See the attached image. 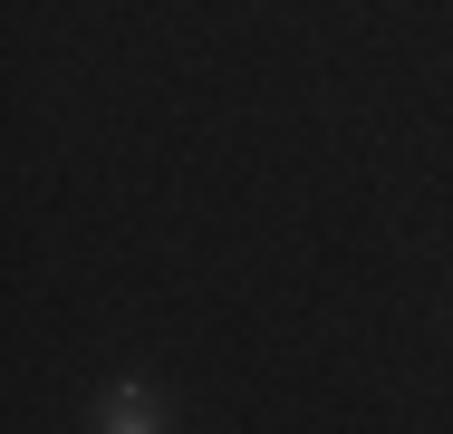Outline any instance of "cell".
Instances as JSON below:
<instances>
[{
    "label": "cell",
    "instance_id": "obj_1",
    "mask_svg": "<svg viewBox=\"0 0 453 434\" xmlns=\"http://www.w3.org/2000/svg\"><path fill=\"white\" fill-rule=\"evenodd\" d=\"M96 425H106V434H155V425H165V396H155L145 376H126V386L96 396Z\"/></svg>",
    "mask_w": 453,
    "mask_h": 434
}]
</instances>
